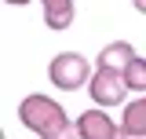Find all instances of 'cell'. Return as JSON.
<instances>
[{
	"mask_svg": "<svg viewBox=\"0 0 146 139\" xmlns=\"http://www.w3.org/2000/svg\"><path fill=\"white\" fill-rule=\"evenodd\" d=\"M18 121H22V128L36 132L40 139H80L77 121L55 103L51 95H40V92L26 95L18 103Z\"/></svg>",
	"mask_w": 146,
	"mask_h": 139,
	"instance_id": "1",
	"label": "cell"
},
{
	"mask_svg": "<svg viewBox=\"0 0 146 139\" xmlns=\"http://www.w3.org/2000/svg\"><path fill=\"white\" fill-rule=\"evenodd\" d=\"M91 73H95V66L88 62V55H80V51H58L48 62V81L58 92H80L91 81Z\"/></svg>",
	"mask_w": 146,
	"mask_h": 139,
	"instance_id": "2",
	"label": "cell"
},
{
	"mask_svg": "<svg viewBox=\"0 0 146 139\" xmlns=\"http://www.w3.org/2000/svg\"><path fill=\"white\" fill-rule=\"evenodd\" d=\"M88 95L95 106H124L128 95H131V88H128L124 81V70H110V66H95V73H91L88 81Z\"/></svg>",
	"mask_w": 146,
	"mask_h": 139,
	"instance_id": "3",
	"label": "cell"
},
{
	"mask_svg": "<svg viewBox=\"0 0 146 139\" xmlns=\"http://www.w3.org/2000/svg\"><path fill=\"white\" fill-rule=\"evenodd\" d=\"M73 121H77L80 139H117L121 136V124L106 114V106H88V110H80V117H73Z\"/></svg>",
	"mask_w": 146,
	"mask_h": 139,
	"instance_id": "4",
	"label": "cell"
},
{
	"mask_svg": "<svg viewBox=\"0 0 146 139\" xmlns=\"http://www.w3.org/2000/svg\"><path fill=\"white\" fill-rule=\"evenodd\" d=\"M40 7H44V26L48 29L62 33V29L73 26V0H40Z\"/></svg>",
	"mask_w": 146,
	"mask_h": 139,
	"instance_id": "5",
	"label": "cell"
},
{
	"mask_svg": "<svg viewBox=\"0 0 146 139\" xmlns=\"http://www.w3.org/2000/svg\"><path fill=\"white\" fill-rule=\"evenodd\" d=\"M135 59V48L131 40H110L102 51L95 55V66H110V70H124L128 62Z\"/></svg>",
	"mask_w": 146,
	"mask_h": 139,
	"instance_id": "6",
	"label": "cell"
},
{
	"mask_svg": "<svg viewBox=\"0 0 146 139\" xmlns=\"http://www.w3.org/2000/svg\"><path fill=\"white\" fill-rule=\"evenodd\" d=\"M121 128H124V132H139V136H146V95H135L131 103H124Z\"/></svg>",
	"mask_w": 146,
	"mask_h": 139,
	"instance_id": "7",
	"label": "cell"
},
{
	"mask_svg": "<svg viewBox=\"0 0 146 139\" xmlns=\"http://www.w3.org/2000/svg\"><path fill=\"white\" fill-rule=\"evenodd\" d=\"M124 81H128V88L135 92V95H146V59H131L124 66Z\"/></svg>",
	"mask_w": 146,
	"mask_h": 139,
	"instance_id": "8",
	"label": "cell"
},
{
	"mask_svg": "<svg viewBox=\"0 0 146 139\" xmlns=\"http://www.w3.org/2000/svg\"><path fill=\"white\" fill-rule=\"evenodd\" d=\"M117 139H146V136H139V132H124V128H121V136Z\"/></svg>",
	"mask_w": 146,
	"mask_h": 139,
	"instance_id": "9",
	"label": "cell"
},
{
	"mask_svg": "<svg viewBox=\"0 0 146 139\" xmlns=\"http://www.w3.org/2000/svg\"><path fill=\"white\" fill-rule=\"evenodd\" d=\"M131 7H135L139 15H146V0H131Z\"/></svg>",
	"mask_w": 146,
	"mask_h": 139,
	"instance_id": "10",
	"label": "cell"
},
{
	"mask_svg": "<svg viewBox=\"0 0 146 139\" xmlns=\"http://www.w3.org/2000/svg\"><path fill=\"white\" fill-rule=\"evenodd\" d=\"M4 4H11V7H22V4H29V0H4Z\"/></svg>",
	"mask_w": 146,
	"mask_h": 139,
	"instance_id": "11",
	"label": "cell"
}]
</instances>
